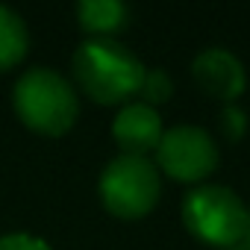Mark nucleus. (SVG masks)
I'll use <instances>...</instances> for the list:
<instances>
[{"instance_id":"f257e3e1","label":"nucleus","mask_w":250,"mask_h":250,"mask_svg":"<svg viewBox=\"0 0 250 250\" xmlns=\"http://www.w3.org/2000/svg\"><path fill=\"white\" fill-rule=\"evenodd\" d=\"M147 68L142 59L112 39H88L74 53V77L80 88L103 106L127 103L139 94Z\"/></svg>"},{"instance_id":"f03ea898","label":"nucleus","mask_w":250,"mask_h":250,"mask_svg":"<svg viewBox=\"0 0 250 250\" xmlns=\"http://www.w3.org/2000/svg\"><path fill=\"white\" fill-rule=\"evenodd\" d=\"M12 106L27 127L42 136L68 133L80 112L74 85L50 68H33L18 80L12 91Z\"/></svg>"},{"instance_id":"7ed1b4c3","label":"nucleus","mask_w":250,"mask_h":250,"mask_svg":"<svg viewBox=\"0 0 250 250\" xmlns=\"http://www.w3.org/2000/svg\"><path fill=\"white\" fill-rule=\"evenodd\" d=\"M183 224L206 244L235 247L244 241L247 209L227 186H197L183 200Z\"/></svg>"},{"instance_id":"20e7f679","label":"nucleus","mask_w":250,"mask_h":250,"mask_svg":"<svg viewBox=\"0 0 250 250\" xmlns=\"http://www.w3.org/2000/svg\"><path fill=\"white\" fill-rule=\"evenodd\" d=\"M100 200L115 218H145L159 200V171L147 156H118L100 174Z\"/></svg>"},{"instance_id":"39448f33","label":"nucleus","mask_w":250,"mask_h":250,"mask_svg":"<svg viewBox=\"0 0 250 250\" xmlns=\"http://www.w3.org/2000/svg\"><path fill=\"white\" fill-rule=\"evenodd\" d=\"M218 168V145L200 127H174L156 145V171L171 180L197 183Z\"/></svg>"},{"instance_id":"423d86ee","label":"nucleus","mask_w":250,"mask_h":250,"mask_svg":"<svg viewBox=\"0 0 250 250\" xmlns=\"http://www.w3.org/2000/svg\"><path fill=\"white\" fill-rule=\"evenodd\" d=\"M194 80L197 85L218 97V100H238V94L244 91L247 85V77H244V65L224 47H212V50H203L197 59H194Z\"/></svg>"},{"instance_id":"0eeeda50","label":"nucleus","mask_w":250,"mask_h":250,"mask_svg":"<svg viewBox=\"0 0 250 250\" xmlns=\"http://www.w3.org/2000/svg\"><path fill=\"white\" fill-rule=\"evenodd\" d=\"M162 133H165L162 118L156 115V109H150L145 103L124 106L112 124V136H115L118 147L124 150V156H147L150 150H156Z\"/></svg>"},{"instance_id":"6e6552de","label":"nucleus","mask_w":250,"mask_h":250,"mask_svg":"<svg viewBox=\"0 0 250 250\" xmlns=\"http://www.w3.org/2000/svg\"><path fill=\"white\" fill-rule=\"evenodd\" d=\"M77 21L94 39H109L130 21V9L121 0H83L77 6Z\"/></svg>"},{"instance_id":"1a4fd4ad","label":"nucleus","mask_w":250,"mask_h":250,"mask_svg":"<svg viewBox=\"0 0 250 250\" xmlns=\"http://www.w3.org/2000/svg\"><path fill=\"white\" fill-rule=\"evenodd\" d=\"M27 47H30V36L24 21L9 6L0 3V71L15 68L27 56Z\"/></svg>"},{"instance_id":"9d476101","label":"nucleus","mask_w":250,"mask_h":250,"mask_svg":"<svg viewBox=\"0 0 250 250\" xmlns=\"http://www.w3.org/2000/svg\"><path fill=\"white\" fill-rule=\"evenodd\" d=\"M139 94H142V103L153 109L156 103L171 100V94H174V83H171V77H168L165 71H159V68H156V71H147V74H145Z\"/></svg>"},{"instance_id":"9b49d317","label":"nucleus","mask_w":250,"mask_h":250,"mask_svg":"<svg viewBox=\"0 0 250 250\" xmlns=\"http://www.w3.org/2000/svg\"><path fill=\"white\" fill-rule=\"evenodd\" d=\"M221 127H224V136L229 142H238L244 136V130H247V118H244V112L238 106H227L224 115H221Z\"/></svg>"},{"instance_id":"f8f14e48","label":"nucleus","mask_w":250,"mask_h":250,"mask_svg":"<svg viewBox=\"0 0 250 250\" xmlns=\"http://www.w3.org/2000/svg\"><path fill=\"white\" fill-rule=\"evenodd\" d=\"M0 250H53V247L44 244V241L36 238V235L12 232V235H3V238H0Z\"/></svg>"},{"instance_id":"ddd939ff","label":"nucleus","mask_w":250,"mask_h":250,"mask_svg":"<svg viewBox=\"0 0 250 250\" xmlns=\"http://www.w3.org/2000/svg\"><path fill=\"white\" fill-rule=\"evenodd\" d=\"M244 241L250 244V209H247V229H244Z\"/></svg>"}]
</instances>
